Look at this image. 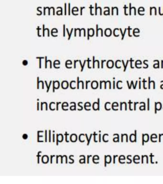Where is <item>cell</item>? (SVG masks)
<instances>
[{"instance_id":"obj_21","label":"cell","mask_w":163,"mask_h":184,"mask_svg":"<svg viewBox=\"0 0 163 184\" xmlns=\"http://www.w3.org/2000/svg\"><path fill=\"white\" fill-rule=\"evenodd\" d=\"M23 138L24 140H26L28 138V135L26 134H24L23 135Z\"/></svg>"},{"instance_id":"obj_51","label":"cell","mask_w":163,"mask_h":184,"mask_svg":"<svg viewBox=\"0 0 163 184\" xmlns=\"http://www.w3.org/2000/svg\"><path fill=\"white\" fill-rule=\"evenodd\" d=\"M53 141L54 142H55V134H53Z\"/></svg>"},{"instance_id":"obj_36","label":"cell","mask_w":163,"mask_h":184,"mask_svg":"<svg viewBox=\"0 0 163 184\" xmlns=\"http://www.w3.org/2000/svg\"><path fill=\"white\" fill-rule=\"evenodd\" d=\"M94 141L95 142H97V141H96V136H97V134H95V132H94Z\"/></svg>"},{"instance_id":"obj_23","label":"cell","mask_w":163,"mask_h":184,"mask_svg":"<svg viewBox=\"0 0 163 184\" xmlns=\"http://www.w3.org/2000/svg\"><path fill=\"white\" fill-rule=\"evenodd\" d=\"M68 5H69V7H68L69 12H69V15H70V3H69Z\"/></svg>"},{"instance_id":"obj_14","label":"cell","mask_w":163,"mask_h":184,"mask_svg":"<svg viewBox=\"0 0 163 184\" xmlns=\"http://www.w3.org/2000/svg\"><path fill=\"white\" fill-rule=\"evenodd\" d=\"M37 89H39V77H37Z\"/></svg>"},{"instance_id":"obj_15","label":"cell","mask_w":163,"mask_h":184,"mask_svg":"<svg viewBox=\"0 0 163 184\" xmlns=\"http://www.w3.org/2000/svg\"><path fill=\"white\" fill-rule=\"evenodd\" d=\"M45 25H43V36H45Z\"/></svg>"},{"instance_id":"obj_43","label":"cell","mask_w":163,"mask_h":184,"mask_svg":"<svg viewBox=\"0 0 163 184\" xmlns=\"http://www.w3.org/2000/svg\"><path fill=\"white\" fill-rule=\"evenodd\" d=\"M148 79H149V89H150V78L149 77Z\"/></svg>"},{"instance_id":"obj_11","label":"cell","mask_w":163,"mask_h":184,"mask_svg":"<svg viewBox=\"0 0 163 184\" xmlns=\"http://www.w3.org/2000/svg\"><path fill=\"white\" fill-rule=\"evenodd\" d=\"M90 13H91V15H93L94 14L93 13H92V9H93V7L92 6V5H90Z\"/></svg>"},{"instance_id":"obj_26","label":"cell","mask_w":163,"mask_h":184,"mask_svg":"<svg viewBox=\"0 0 163 184\" xmlns=\"http://www.w3.org/2000/svg\"><path fill=\"white\" fill-rule=\"evenodd\" d=\"M27 64H28V62L26 60H24V61H23V64L24 65V66L27 65Z\"/></svg>"},{"instance_id":"obj_55","label":"cell","mask_w":163,"mask_h":184,"mask_svg":"<svg viewBox=\"0 0 163 184\" xmlns=\"http://www.w3.org/2000/svg\"><path fill=\"white\" fill-rule=\"evenodd\" d=\"M71 155H70V159L71 160H72V161H73V163H74V160L73 159H71Z\"/></svg>"},{"instance_id":"obj_28","label":"cell","mask_w":163,"mask_h":184,"mask_svg":"<svg viewBox=\"0 0 163 184\" xmlns=\"http://www.w3.org/2000/svg\"><path fill=\"white\" fill-rule=\"evenodd\" d=\"M98 31H99L98 25H96V37H98Z\"/></svg>"},{"instance_id":"obj_44","label":"cell","mask_w":163,"mask_h":184,"mask_svg":"<svg viewBox=\"0 0 163 184\" xmlns=\"http://www.w3.org/2000/svg\"><path fill=\"white\" fill-rule=\"evenodd\" d=\"M136 30H138V29H134V31H133V35H134V32H135V31H136ZM136 32H138V33H139V32H140V31H136Z\"/></svg>"},{"instance_id":"obj_10","label":"cell","mask_w":163,"mask_h":184,"mask_svg":"<svg viewBox=\"0 0 163 184\" xmlns=\"http://www.w3.org/2000/svg\"><path fill=\"white\" fill-rule=\"evenodd\" d=\"M36 58L39 59V68H41V60L44 58V57H36Z\"/></svg>"},{"instance_id":"obj_6","label":"cell","mask_w":163,"mask_h":184,"mask_svg":"<svg viewBox=\"0 0 163 184\" xmlns=\"http://www.w3.org/2000/svg\"><path fill=\"white\" fill-rule=\"evenodd\" d=\"M93 135V134H91V136H90V138L89 139H88V136H87V134H85V135H86V138H87V141H88V143H87V145H89V144H90V141H91V137H92V135Z\"/></svg>"},{"instance_id":"obj_12","label":"cell","mask_w":163,"mask_h":184,"mask_svg":"<svg viewBox=\"0 0 163 184\" xmlns=\"http://www.w3.org/2000/svg\"><path fill=\"white\" fill-rule=\"evenodd\" d=\"M127 28H125V30L124 31V33H123V35H122V38H121V40H123L124 39V36H125V34L126 33V30H127Z\"/></svg>"},{"instance_id":"obj_20","label":"cell","mask_w":163,"mask_h":184,"mask_svg":"<svg viewBox=\"0 0 163 184\" xmlns=\"http://www.w3.org/2000/svg\"><path fill=\"white\" fill-rule=\"evenodd\" d=\"M51 130H49V141L50 142L51 141Z\"/></svg>"},{"instance_id":"obj_34","label":"cell","mask_w":163,"mask_h":184,"mask_svg":"<svg viewBox=\"0 0 163 184\" xmlns=\"http://www.w3.org/2000/svg\"><path fill=\"white\" fill-rule=\"evenodd\" d=\"M65 15H66V4L65 3Z\"/></svg>"},{"instance_id":"obj_19","label":"cell","mask_w":163,"mask_h":184,"mask_svg":"<svg viewBox=\"0 0 163 184\" xmlns=\"http://www.w3.org/2000/svg\"><path fill=\"white\" fill-rule=\"evenodd\" d=\"M37 31H38V33H37V35H38V37H41V36L40 35L39 31L40 30H41V28H40L39 27H37Z\"/></svg>"},{"instance_id":"obj_9","label":"cell","mask_w":163,"mask_h":184,"mask_svg":"<svg viewBox=\"0 0 163 184\" xmlns=\"http://www.w3.org/2000/svg\"><path fill=\"white\" fill-rule=\"evenodd\" d=\"M124 11H125V12H124V14H125V15H128L127 14V13H126V12H127V10L128 9V7H126V5H125L124 6Z\"/></svg>"},{"instance_id":"obj_30","label":"cell","mask_w":163,"mask_h":184,"mask_svg":"<svg viewBox=\"0 0 163 184\" xmlns=\"http://www.w3.org/2000/svg\"><path fill=\"white\" fill-rule=\"evenodd\" d=\"M95 57H93V68H95Z\"/></svg>"},{"instance_id":"obj_24","label":"cell","mask_w":163,"mask_h":184,"mask_svg":"<svg viewBox=\"0 0 163 184\" xmlns=\"http://www.w3.org/2000/svg\"><path fill=\"white\" fill-rule=\"evenodd\" d=\"M129 60H127V62H126V64L125 65V68H124V71H126V68H127V66H128V63L129 62Z\"/></svg>"},{"instance_id":"obj_41","label":"cell","mask_w":163,"mask_h":184,"mask_svg":"<svg viewBox=\"0 0 163 184\" xmlns=\"http://www.w3.org/2000/svg\"><path fill=\"white\" fill-rule=\"evenodd\" d=\"M61 102H57V110H58V104H61Z\"/></svg>"},{"instance_id":"obj_46","label":"cell","mask_w":163,"mask_h":184,"mask_svg":"<svg viewBox=\"0 0 163 184\" xmlns=\"http://www.w3.org/2000/svg\"><path fill=\"white\" fill-rule=\"evenodd\" d=\"M55 156V155H51V160H50V163H52V159L53 157Z\"/></svg>"},{"instance_id":"obj_42","label":"cell","mask_w":163,"mask_h":184,"mask_svg":"<svg viewBox=\"0 0 163 184\" xmlns=\"http://www.w3.org/2000/svg\"><path fill=\"white\" fill-rule=\"evenodd\" d=\"M106 61V60H102L101 61V68H103V63Z\"/></svg>"},{"instance_id":"obj_3","label":"cell","mask_w":163,"mask_h":184,"mask_svg":"<svg viewBox=\"0 0 163 184\" xmlns=\"http://www.w3.org/2000/svg\"><path fill=\"white\" fill-rule=\"evenodd\" d=\"M105 32H107V33H105V35L107 37H110L112 34L111 33H109V32H112V30L110 28H107L105 30Z\"/></svg>"},{"instance_id":"obj_58","label":"cell","mask_w":163,"mask_h":184,"mask_svg":"<svg viewBox=\"0 0 163 184\" xmlns=\"http://www.w3.org/2000/svg\"><path fill=\"white\" fill-rule=\"evenodd\" d=\"M78 105H79V107H82V108L83 109V107H82V106H81L80 105V102H79V103H78Z\"/></svg>"},{"instance_id":"obj_2","label":"cell","mask_w":163,"mask_h":184,"mask_svg":"<svg viewBox=\"0 0 163 184\" xmlns=\"http://www.w3.org/2000/svg\"><path fill=\"white\" fill-rule=\"evenodd\" d=\"M111 65V67H112V68L113 67V65H114V62H113V61H112V60H109V61H108V62H107V66L108 67V68H110V65Z\"/></svg>"},{"instance_id":"obj_40","label":"cell","mask_w":163,"mask_h":184,"mask_svg":"<svg viewBox=\"0 0 163 184\" xmlns=\"http://www.w3.org/2000/svg\"><path fill=\"white\" fill-rule=\"evenodd\" d=\"M78 61H79V60H75L74 61V68L75 69L76 68V62H77Z\"/></svg>"},{"instance_id":"obj_1","label":"cell","mask_w":163,"mask_h":184,"mask_svg":"<svg viewBox=\"0 0 163 184\" xmlns=\"http://www.w3.org/2000/svg\"><path fill=\"white\" fill-rule=\"evenodd\" d=\"M77 140V136L75 134H72L70 136V141L75 142Z\"/></svg>"},{"instance_id":"obj_16","label":"cell","mask_w":163,"mask_h":184,"mask_svg":"<svg viewBox=\"0 0 163 184\" xmlns=\"http://www.w3.org/2000/svg\"><path fill=\"white\" fill-rule=\"evenodd\" d=\"M42 153L41 152H39L38 153V155H37V157H38V162H37L38 163H39V157L41 156V155H40V153Z\"/></svg>"},{"instance_id":"obj_22","label":"cell","mask_w":163,"mask_h":184,"mask_svg":"<svg viewBox=\"0 0 163 184\" xmlns=\"http://www.w3.org/2000/svg\"><path fill=\"white\" fill-rule=\"evenodd\" d=\"M77 89H79V83H80V81H79V77H78V78H77Z\"/></svg>"},{"instance_id":"obj_52","label":"cell","mask_w":163,"mask_h":184,"mask_svg":"<svg viewBox=\"0 0 163 184\" xmlns=\"http://www.w3.org/2000/svg\"><path fill=\"white\" fill-rule=\"evenodd\" d=\"M83 30H84V37H86V31H85V29L84 28H83Z\"/></svg>"},{"instance_id":"obj_4","label":"cell","mask_w":163,"mask_h":184,"mask_svg":"<svg viewBox=\"0 0 163 184\" xmlns=\"http://www.w3.org/2000/svg\"><path fill=\"white\" fill-rule=\"evenodd\" d=\"M66 31H67V34H68V36H69V38H68V40H70V37H71V35L72 34L73 31V28H72L71 30V32H69V29L67 28L66 29Z\"/></svg>"},{"instance_id":"obj_5","label":"cell","mask_w":163,"mask_h":184,"mask_svg":"<svg viewBox=\"0 0 163 184\" xmlns=\"http://www.w3.org/2000/svg\"><path fill=\"white\" fill-rule=\"evenodd\" d=\"M45 85H46V87H47V93H48L49 91V88H50V86H51V83L52 82V81H50V82L49 83V86H48L47 85V82L46 81H45Z\"/></svg>"},{"instance_id":"obj_61","label":"cell","mask_w":163,"mask_h":184,"mask_svg":"<svg viewBox=\"0 0 163 184\" xmlns=\"http://www.w3.org/2000/svg\"></svg>"},{"instance_id":"obj_25","label":"cell","mask_w":163,"mask_h":184,"mask_svg":"<svg viewBox=\"0 0 163 184\" xmlns=\"http://www.w3.org/2000/svg\"><path fill=\"white\" fill-rule=\"evenodd\" d=\"M45 68H47V63L48 62V61H47V57L45 56Z\"/></svg>"},{"instance_id":"obj_18","label":"cell","mask_w":163,"mask_h":184,"mask_svg":"<svg viewBox=\"0 0 163 184\" xmlns=\"http://www.w3.org/2000/svg\"><path fill=\"white\" fill-rule=\"evenodd\" d=\"M133 59H132V58H131V59H130V62H131V64H130V66H131V68L132 69H133V68H134V67H133V63H133Z\"/></svg>"},{"instance_id":"obj_17","label":"cell","mask_w":163,"mask_h":184,"mask_svg":"<svg viewBox=\"0 0 163 184\" xmlns=\"http://www.w3.org/2000/svg\"><path fill=\"white\" fill-rule=\"evenodd\" d=\"M97 10H98V7H97V3H95V15H97Z\"/></svg>"},{"instance_id":"obj_39","label":"cell","mask_w":163,"mask_h":184,"mask_svg":"<svg viewBox=\"0 0 163 184\" xmlns=\"http://www.w3.org/2000/svg\"><path fill=\"white\" fill-rule=\"evenodd\" d=\"M90 157H92V156L91 155H88V156H87V163H88V164L90 163V160H89V159H90Z\"/></svg>"},{"instance_id":"obj_27","label":"cell","mask_w":163,"mask_h":184,"mask_svg":"<svg viewBox=\"0 0 163 184\" xmlns=\"http://www.w3.org/2000/svg\"><path fill=\"white\" fill-rule=\"evenodd\" d=\"M87 62H88V68H89V69H91V67L90 66V62L91 61L90 60V58H88V60H87Z\"/></svg>"},{"instance_id":"obj_32","label":"cell","mask_w":163,"mask_h":184,"mask_svg":"<svg viewBox=\"0 0 163 184\" xmlns=\"http://www.w3.org/2000/svg\"><path fill=\"white\" fill-rule=\"evenodd\" d=\"M65 25H63V37H65Z\"/></svg>"},{"instance_id":"obj_7","label":"cell","mask_w":163,"mask_h":184,"mask_svg":"<svg viewBox=\"0 0 163 184\" xmlns=\"http://www.w3.org/2000/svg\"><path fill=\"white\" fill-rule=\"evenodd\" d=\"M41 132H44L43 131H38V132H37V142H41V141H39L40 137H43V136H40L39 133Z\"/></svg>"},{"instance_id":"obj_56","label":"cell","mask_w":163,"mask_h":184,"mask_svg":"<svg viewBox=\"0 0 163 184\" xmlns=\"http://www.w3.org/2000/svg\"><path fill=\"white\" fill-rule=\"evenodd\" d=\"M37 11H38L39 12H40V13H41V15H42V12L41 11H40V10H39V9L38 8V7H37Z\"/></svg>"},{"instance_id":"obj_35","label":"cell","mask_w":163,"mask_h":184,"mask_svg":"<svg viewBox=\"0 0 163 184\" xmlns=\"http://www.w3.org/2000/svg\"><path fill=\"white\" fill-rule=\"evenodd\" d=\"M90 82H91V81H86V89H88V83H90Z\"/></svg>"},{"instance_id":"obj_48","label":"cell","mask_w":163,"mask_h":184,"mask_svg":"<svg viewBox=\"0 0 163 184\" xmlns=\"http://www.w3.org/2000/svg\"><path fill=\"white\" fill-rule=\"evenodd\" d=\"M37 110H39V103L37 102Z\"/></svg>"},{"instance_id":"obj_31","label":"cell","mask_w":163,"mask_h":184,"mask_svg":"<svg viewBox=\"0 0 163 184\" xmlns=\"http://www.w3.org/2000/svg\"><path fill=\"white\" fill-rule=\"evenodd\" d=\"M65 135L66 136V142H69V141H67V136L68 135H69V134L67 133V132H65Z\"/></svg>"},{"instance_id":"obj_45","label":"cell","mask_w":163,"mask_h":184,"mask_svg":"<svg viewBox=\"0 0 163 184\" xmlns=\"http://www.w3.org/2000/svg\"><path fill=\"white\" fill-rule=\"evenodd\" d=\"M46 8H47V7H44V15H45V10L46 9Z\"/></svg>"},{"instance_id":"obj_53","label":"cell","mask_w":163,"mask_h":184,"mask_svg":"<svg viewBox=\"0 0 163 184\" xmlns=\"http://www.w3.org/2000/svg\"><path fill=\"white\" fill-rule=\"evenodd\" d=\"M122 61V62H123V65H124V68H125V64H124V60H122V61Z\"/></svg>"},{"instance_id":"obj_59","label":"cell","mask_w":163,"mask_h":184,"mask_svg":"<svg viewBox=\"0 0 163 184\" xmlns=\"http://www.w3.org/2000/svg\"><path fill=\"white\" fill-rule=\"evenodd\" d=\"M139 88L141 89V82L140 81L139 82Z\"/></svg>"},{"instance_id":"obj_54","label":"cell","mask_w":163,"mask_h":184,"mask_svg":"<svg viewBox=\"0 0 163 184\" xmlns=\"http://www.w3.org/2000/svg\"><path fill=\"white\" fill-rule=\"evenodd\" d=\"M161 68H163V61L162 60V61H161Z\"/></svg>"},{"instance_id":"obj_49","label":"cell","mask_w":163,"mask_h":184,"mask_svg":"<svg viewBox=\"0 0 163 184\" xmlns=\"http://www.w3.org/2000/svg\"><path fill=\"white\" fill-rule=\"evenodd\" d=\"M158 11H159V14L160 15H161V7H159V8H158Z\"/></svg>"},{"instance_id":"obj_38","label":"cell","mask_w":163,"mask_h":184,"mask_svg":"<svg viewBox=\"0 0 163 184\" xmlns=\"http://www.w3.org/2000/svg\"><path fill=\"white\" fill-rule=\"evenodd\" d=\"M45 141L47 142V130H45Z\"/></svg>"},{"instance_id":"obj_57","label":"cell","mask_w":163,"mask_h":184,"mask_svg":"<svg viewBox=\"0 0 163 184\" xmlns=\"http://www.w3.org/2000/svg\"><path fill=\"white\" fill-rule=\"evenodd\" d=\"M100 137H101V135H100H100H99V141H100H100H101V140H100Z\"/></svg>"},{"instance_id":"obj_37","label":"cell","mask_w":163,"mask_h":184,"mask_svg":"<svg viewBox=\"0 0 163 184\" xmlns=\"http://www.w3.org/2000/svg\"><path fill=\"white\" fill-rule=\"evenodd\" d=\"M128 32H129V34H128V35H129V37H132V36H131V35H130V30H132V29L130 28V27H128Z\"/></svg>"},{"instance_id":"obj_13","label":"cell","mask_w":163,"mask_h":184,"mask_svg":"<svg viewBox=\"0 0 163 184\" xmlns=\"http://www.w3.org/2000/svg\"><path fill=\"white\" fill-rule=\"evenodd\" d=\"M132 6H131V3H129V8H130V10H129V15H132Z\"/></svg>"},{"instance_id":"obj_60","label":"cell","mask_w":163,"mask_h":184,"mask_svg":"<svg viewBox=\"0 0 163 184\" xmlns=\"http://www.w3.org/2000/svg\"><path fill=\"white\" fill-rule=\"evenodd\" d=\"M113 89H115V81H113Z\"/></svg>"},{"instance_id":"obj_33","label":"cell","mask_w":163,"mask_h":184,"mask_svg":"<svg viewBox=\"0 0 163 184\" xmlns=\"http://www.w3.org/2000/svg\"><path fill=\"white\" fill-rule=\"evenodd\" d=\"M85 9V7H80V15H82V10Z\"/></svg>"},{"instance_id":"obj_29","label":"cell","mask_w":163,"mask_h":184,"mask_svg":"<svg viewBox=\"0 0 163 184\" xmlns=\"http://www.w3.org/2000/svg\"><path fill=\"white\" fill-rule=\"evenodd\" d=\"M87 61H84V63H83V65H82V70H81V71H82L83 70V69H84V67L85 65V63H86V62Z\"/></svg>"},{"instance_id":"obj_50","label":"cell","mask_w":163,"mask_h":184,"mask_svg":"<svg viewBox=\"0 0 163 184\" xmlns=\"http://www.w3.org/2000/svg\"><path fill=\"white\" fill-rule=\"evenodd\" d=\"M77 29L75 28V35H74V36L75 37L77 36V35H77V34H76V33H77Z\"/></svg>"},{"instance_id":"obj_8","label":"cell","mask_w":163,"mask_h":184,"mask_svg":"<svg viewBox=\"0 0 163 184\" xmlns=\"http://www.w3.org/2000/svg\"><path fill=\"white\" fill-rule=\"evenodd\" d=\"M145 12V8L144 7H139V9H138V14H140V12Z\"/></svg>"},{"instance_id":"obj_47","label":"cell","mask_w":163,"mask_h":184,"mask_svg":"<svg viewBox=\"0 0 163 184\" xmlns=\"http://www.w3.org/2000/svg\"><path fill=\"white\" fill-rule=\"evenodd\" d=\"M146 61H147V60H145V61H144V64H145V65H146V66H147V68H148V65L147 64H146V63H145V62H146Z\"/></svg>"}]
</instances>
